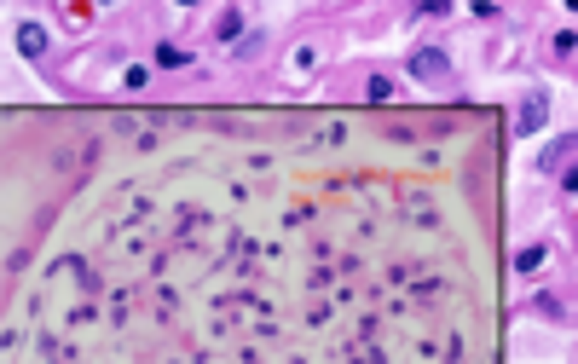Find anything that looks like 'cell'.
I'll use <instances>...</instances> for the list:
<instances>
[{"instance_id": "cell-1", "label": "cell", "mask_w": 578, "mask_h": 364, "mask_svg": "<svg viewBox=\"0 0 578 364\" xmlns=\"http://www.w3.org/2000/svg\"><path fill=\"white\" fill-rule=\"evenodd\" d=\"M411 70H416V75L428 82V75H445L451 64H445V52H434V46H428V52H411Z\"/></svg>"}, {"instance_id": "cell-2", "label": "cell", "mask_w": 578, "mask_h": 364, "mask_svg": "<svg viewBox=\"0 0 578 364\" xmlns=\"http://www.w3.org/2000/svg\"><path fill=\"white\" fill-rule=\"evenodd\" d=\"M18 46H24V58H41V52H46V29H41V23H24V29H18Z\"/></svg>"}, {"instance_id": "cell-3", "label": "cell", "mask_w": 578, "mask_h": 364, "mask_svg": "<svg viewBox=\"0 0 578 364\" xmlns=\"http://www.w3.org/2000/svg\"><path fill=\"white\" fill-rule=\"evenodd\" d=\"M532 128H543V99H532L521 110V133H532Z\"/></svg>"}, {"instance_id": "cell-4", "label": "cell", "mask_w": 578, "mask_h": 364, "mask_svg": "<svg viewBox=\"0 0 578 364\" xmlns=\"http://www.w3.org/2000/svg\"><path fill=\"white\" fill-rule=\"evenodd\" d=\"M156 64H162V70H180L185 52H180V46H156Z\"/></svg>"}, {"instance_id": "cell-5", "label": "cell", "mask_w": 578, "mask_h": 364, "mask_svg": "<svg viewBox=\"0 0 578 364\" xmlns=\"http://www.w3.org/2000/svg\"><path fill=\"white\" fill-rule=\"evenodd\" d=\"M237 29H243V12H226V18H220V41H232Z\"/></svg>"}, {"instance_id": "cell-6", "label": "cell", "mask_w": 578, "mask_h": 364, "mask_svg": "<svg viewBox=\"0 0 578 364\" xmlns=\"http://www.w3.org/2000/svg\"><path fill=\"white\" fill-rule=\"evenodd\" d=\"M371 99H376V104L393 99V82H388V75H376V82H371Z\"/></svg>"}, {"instance_id": "cell-7", "label": "cell", "mask_w": 578, "mask_h": 364, "mask_svg": "<svg viewBox=\"0 0 578 364\" xmlns=\"http://www.w3.org/2000/svg\"><path fill=\"white\" fill-rule=\"evenodd\" d=\"M538 260H543V249H521V255H515V272H532Z\"/></svg>"}, {"instance_id": "cell-8", "label": "cell", "mask_w": 578, "mask_h": 364, "mask_svg": "<svg viewBox=\"0 0 578 364\" xmlns=\"http://www.w3.org/2000/svg\"><path fill=\"white\" fill-rule=\"evenodd\" d=\"M180 6H197V0H180Z\"/></svg>"}]
</instances>
